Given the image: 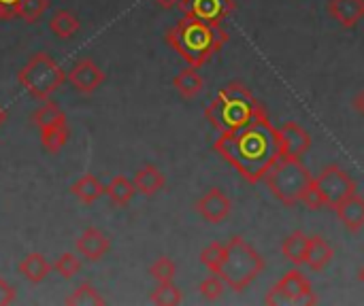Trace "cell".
Returning <instances> with one entry per match:
<instances>
[{"mask_svg": "<svg viewBox=\"0 0 364 306\" xmlns=\"http://www.w3.org/2000/svg\"><path fill=\"white\" fill-rule=\"evenodd\" d=\"M213 147L250 183L262 181L269 168L284 155L279 130L271 126L267 115L256 117L239 130L222 132Z\"/></svg>", "mask_w": 364, "mask_h": 306, "instance_id": "1", "label": "cell"}, {"mask_svg": "<svg viewBox=\"0 0 364 306\" xmlns=\"http://www.w3.org/2000/svg\"><path fill=\"white\" fill-rule=\"evenodd\" d=\"M226 40L228 32L222 26L205 23L194 15H186L166 32V43L194 68L203 66Z\"/></svg>", "mask_w": 364, "mask_h": 306, "instance_id": "2", "label": "cell"}, {"mask_svg": "<svg viewBox=\"0 0 364 306\" xmlns=\"http://www.w3.org/2000/svg\"><path fill=\"white\" fill-rule=\"evenodd\" d=\"M260 115H264V109L258 104L250 87L243 83L224 85L222 92L213 98V102L205 109V117L220 132L239 130Z\"/></svg>", "mask_w": 364, "mask_h": 306, "instance_id": "3", "label": "cell"}, {"mask_svg": "<svg viewBox=\"0 0 364 306\" xmlns=\"http://www.w3.org/2000/svg\"><path fill=\"white\" fill-rule=\"evenodd\" d=\"M262 271H264V260L250 243H245L241 236H232L226 243V256L222 260L218 275L226 281L230 290L243 292L258 279Z\"/></svg>", "mask_w": 364, "mask_h": 306, "instance_id": "4", "label": "cell"}, {"mask_svg": "<svg viewBox=\"0 0 364 306\" xmlns=\"http://www.w3.org/2000/svg\"><path fill=\"white\" fill-rule=\"evenodd\" d=\"M264 181L279 202H284L286 207H294L296 202H301L307 187L314 183V177L309 175V170L301 162V158L282 155L269 168Z\"/></svg>", "mask_w": 364, "mask_h": 306, "instance_id": "5", "label": "cell"}, {"mask_svg": "<svg viewBox=\"0 0 364 306\" xmlns=\"http://www.w3.org/2000/svg\"><path fill=\"white\" fill-rule=\"evenodd\" d=\"M19 85L36 100H47L51 94H55L64 81L66 72L64 68L45 51H36L28 58V62L17 72Z\"/></svg>", "mask_w": 364, "mask_h": 306, "instance_id": "6", "label": "cell"}, {"mask_svg": "<svg viewBox=\"0 0 364 306\" xmlns=\"http://www.w3.org/2000/svg\"><path fill=\"white\" fill-rule=\"evenodd\" d=\"M314 185L320 192V196L324 200V207L335 209V211H337L339 204H343L350 196L356 194V181L337 164L326 166L314 179Z\"/></svg>", "mask_w": 364, "mask_h": 306, "instance_id": "7", "label": "cell"}, {"mask_svg": "<svg viewBox=\"0 0 364 306\" xmlns=\"http://www.w3.org/2000/svg\"><path fill=\"white\" fill-rule=\"evenodd\" d=\"M294 302H299V305H316L318 302L309 279L299 271L286 273V277H282L279 283L267 296V305H294Z\"/></svg>", "mask_w": 364, "mask_h": 306, "instance_id": "8", "label": "cell"}, {"mask_svg": "<svg viewBox=\"0 0 364 306\" xmlns=\"http://www.w3.org/2000/svg\"><path fill=\"white\" fill-rule=\"evenodd\" d=\"M66 79H68V83L77 92H81V94H94L105 83L107 75H105V70L94 60L83 58V60H79V62H75L70 66Z\"/></svg>", "mask_w": 364, "mask_h": 306, "instance_id": "9", "label": "cell"}, {"mask_svg": "<svg viewBox=\"0 0 364 306\" xmlns=\"http://www.w3.org/2000/svg\"><path fill=\"white\" fill-rule=\"evenodd\" d=\"M179 9L186 15H194L205 23L222 26L232 9V0H179Z\"/></svg>", "mask_w": 364, "mask_h": 306, "instance_id": "10", "label": "cell"}, {"mask_svg": "<svg viewBox=\"0 0 364 306\" xmlns=\"http://www.w3.org/2000/svg\"><path fill=\"white\" fill-rule=\"evenodd\" d=\"M230 209H232L230 198H228L222 190H218V187L209 190V192H207L203 198H198V202H196V213H198L205 222H209V224H220V222H224V219L230 215Z\"/></svg>", "mask_w": 364, "mask_h": 306, "instance_id": "11", "label": "cell"}, {"mask_svg": "<svg viewBox=\"0 0 364 306\" xmlns=\"http://www.w3.org/2000/svg\"><path fill=\"white\" fill-rule=\"evenodd\" d=\"M75 249H77V253L83 258V260H87V262H98V260H102L109 251H111V241H109V236L102 232V230H98V228H87L79 239H77V243H75Z\"/></svg>", "mask_w": 364, "mask_h": 306, "instance_id": "12", "label": "cell"}, {"mask_svg": "<svg viewBox=\"0 0 364 306\" xmlns=\"http://www.w3.org/2000/svg\"><path fill=\"white\" fill-rule=\"evenodd\" d=\"M279 130V138H282V151L288 158H301L309 151L311 147V136L305 128H301L294 121H286Z\"/></svg>", "mask_w": 364, "mask_h": 306, "instance_id": "13", "label": "cell"}, {"mask_svg": "<svg viewBox=\"0 0 364 306\" xmlns=\"http://www.w3.org/2000/svg\"><path fill=\"white\" fill-rule=\"evenodd\" d=\"M337 215H339V222L343 224V228L352 234L360 232L364 228V198L354 194L350 196L343 204L337 207Z\"/></svg>", "mask_w": 364, "mask_h": 306, "instance_id": "14", "label": "cell"}, {"mask_svg": "<svg viewBox=\"0 0 364 306\" xmlns=\"http://www.w3.org/2000/svg\"><path fill=\"white\" fill-rule=\"evenodd\" d=\"M328 13L343 28H354L364 17V0H331Z\"/></svg>", "mask_w": 364, "mask_h": 306, "instance_id": "15", "label": "cell"}, {"mask_svg": "<svg viewBox=\"0 0 364 306\" xmlns=\"http://www.w3.org/2000/svg\"><path fill=\"white\" fill-rule=\"evenodd\" d=\"M51 271H53V264H49L43 253H28L17 264V273L30 283H43Z\"/></svg>", "mask_w": 364, "mask_h": 306, "instance_id": "16", "label": "cell"}, {"mask_svg": "<svg viewBox=\"0 0 364 306\" xmlns=\"http://www.w3.org/2000/svg\"><path fill=\"white\" fill-rule=\"evenodd\" d=\"M105 187H107V185H105L96 175L87 173V175L79 177V179L70 185V194H73L79 202L92 204V202H96V200H100V198L105 196Z\"/></svg>", "mask_w": 364, "mask_h": 306, "instance_id": "17", "label": "cell"}, {"mask_svg": "<svg viewBox=\"0 0 364 306\" xmlns=\"http://www.w3.org/2000/svg\"><path fill=\"white\" fill-rule=\"evenodd\" d=\"M134 185H136V192H141L143 196H154V194H158L160 190H164V185H166V179H164V175L160 173V168L158 166H154V164H145L143 168H139L136 173H134Z\"/></svg>", "mask_w": 364, "mask_h": 306, "instance_id": "18", "label": "cell"}, {"mask_svg": "<svg viewBox=\"0 0 364 306\" xmlns=\"http://www.w3.org/2000/svg\"><path fill=\"white\" fill-rule=\"evenodd\" d=\"M335 251L333 247L326 243L324 236L316 234V236H309V247H307V258H305V264L311 268V271H324L331 260H333Z\"/></svg>", "mask_w": 364, "mask_h": 306, "instance_id": "19", "label": "cell"}, {"mask_svg": "<svg viewBox=\"0 0 364 306\" xmlns=\"http://www.w3.org/2000/svg\"><path fill=\"white\" fill-rule=\"evenodd\" d=\"M173 87L177 89V94H179L183 100H192V98H196V96L203 92L205 81H203V77L198 75V70H196L194 66H188V68H183V70L173 79Z\"/></svg>", "mask_w": 364, "mask_h": 306, "instance_id": "20", "label": "cell"}, {"mask_svg": "<svg viewBox=\"0 0 364 306\" xmlns=\"http://www.w3.org/2000/svg\"><path fill=\"white\" fill-rule=\"evenodd\" d=\"M134 194H136L134 181H130V179L124 177V175L113 177V179L107 183V187H105V196L111 200L113 207H126V204H130V200L134 198Z\"/></svg>", "mask_w": 364, "mask_h": 306, "instance_id": "21", "label": "cell"}, {"mask_svg": "<svg viewBox=\"0 0 364 306\" xmlns=\"http://www.w3.org/2000/svg\"><path fill=\"white\" fill-rule=\"evenodd\" d=\"M81 28V21L75 13L66 11V9H58L51 17H49V30L58 36V38H73Z\"/></svg>", "mask_w": 364, "mask_h": 306, "instance_id": "22", "label": "cell"}, {"mask_svg": "<svg viewBox=\"0 0 364 306\" xmlns=\"http://www.w3.org/2000/svg\"><path fill=\"white\" fill-rule=\"evenodd\" d=\"M307 247H309V236L301 230L292 232L284 243H282V253L284 258L294 264V266H301L305 264V258H307Z\"/></svg>", "mask_w": 364, "mask_h": 306, "instance_id": "23", "label": "cell"}, {"mask_svg": "<svg viewBox=\"0 0 364 306\" xmlns=\"http://www.w3.org/2000/svg\"><path fill=\"white\" fill-rule=\"evenodd\" d=\"M70 138V128L68 124H55V126H47L41 130V145L47 153H60L64 149V145Z\"/></svg>", "mask_w": 364, "mask_h": 306, "instance_id": "24", "label": "cell"}, {"mask_svg": "<svg viewBox=\"0 0 364 306\" xmlns=\"http://www.w3.org/2000/svg\"><path fill=\"white\" fill-rule=\"evenodd\" d=\"M32 121H34V126H36L38 130H43V128H47V126L64 124V121H66V113L62 111L60 104H55V102L49 100L47 104H43V106H38V109L34 111Z\"/></svg>", "mask_w": 364, "mask_h": 306, "instance_id": "25", "label": "cell"}, {"mask_svg": "<svg viewBox=\"0 0 364 306\" xmlns=\"http://www.w3.org/2000/svg\"><path fill=\"white\" fill-rule=\"evenodd\" d=\"M107 302L100 292L92 285V283H81L68 298L66 305L68 306H102Z\"/></svg>", "mask_w": 364, "mask_h": 306, "instance_id": "26", "label": "cell"}, {"mask_svg": "<svg viewBox=\"0 0 364 306\" xmlns=\"http://www.w3.org/2000/svg\"><path fill=\"white\" fill-rule=\"evenodd\" d=\"M149 300L160 306H177L183 302V294L173 281H168V283H158V288L151 292Z\"/></svg>", "mask_w": 364, "mask_h": 306, "instance_id": "27", "label": "cell"}, {"mask_svg": "<svg viewBox=\"0 0 364 306\" xmlns=\"http://www.w3.org/2000/svg\"><path fill=\"white\" fill-rule=\"evenodd\" d=\"M47 6H49V0H19L15 6V15L23 19L26 23H36L47 11Z\"/></svg>", "mask_w": 364, "mask_h": 306, "instance_id": "28", "label": "cell"}, {"mask_svg": "<svg viewBox=\"0 0 364 306\" xmlns=\"http://www.w3.org/2000/svg\"><path fill=\"white\" fill-rule=\"evenodd\" d=\"M198 292H200V296H203L207 302H215V300H220V298L224 296V292H226V281H224L218 273H211V277H207V279L200 283Z\"/></svg>", "mask_w": 364, "mask_h": 306, "instance_id": "29", "label": "cell"}, {"mask_svg": "<svg viewBox=\"0 0 364 306\" xmlns=\"http://www.w3.org/2000/svg\"><path fill=\"white\" fill-rule=\"evenodd\" d=\"M226 256V245L224 243H211L209 247H205L200 251V262L211 271V273H218L220 266H222V260Z\"/></svg>", "mask_w": 364, "mask_h": 306, "instance_id": "30", "label": "cell"}, {"mask_svg": "<svg viewBox=\"0 0 364 306\" xmlns=\"http://www.w3.org/2000/svg\"><path fill=\"white\" fill-rule=\"evenodd\" d=\"M149 275L158 281V283H168L175 279L177 275V266L171 258H158L151 266H149Z\"/></svg>", "mask_w": 364, "mask_h": 306, "instance_id": "31", "label": "cell"}, {"mask_svg": "<svg viewBox=\"0 0 364 306\" xmlns=\"http://www.w3.org/2000/svg\"><path fill=\"white\" fill-rule=\"evenodd\" d=\"M53 271L64 277V279H73L79 271H81V260L75 256V253H62L55 264H53Z\"/></svg>", "mask_w": 364, "mask_h": 306, "instance_id": "32", "label": "cell"}, {"mask_svg": "<svg viewBox=\"0 0 364 306\" xmlns=\"http://www.w3.org/2000/svg\"><path fill=\"white\" fill-rule=\"evenodd\" d=\"M301 202H303L307 209H311V211H320V209H324V200H322V196H320V192L316 190V185H314V183L307 187V192L303 194Z\"/></svg>", "mask_w": 364, "mask_h": 306, "instance_id": "33", "label": "cell"}, {"mask_svg": "<svg viewBox=\"0 0 364 306\" xmlns=\"http://www.w3.org/2000/svg\"><path fill=\"white\" fill-rule=\"evenodd\" d=\"M15 298H17L15 288H13L6 279H2V277H0V306L13 305V302H15Z\"/></svg>", "mask_w": 364, "mask_h": 306, "instance_id": "34", "label": "cell"}, {"mask_svg": "<svg viewBox=\"0 0 364 306\" xmlns=\"http://www.w3.org/2000/svg\"><path fill=\"white\" fill-rule=\"evenodd\" d=\"M11 17H15V11L0 2V21H6V19H11Z\"/></svg>", "mask_w": 364, "mask_h": 306, "instance_id": "35", "label": "cell"}, {"mask_svg": "<svg viewBox=\"0 0 364 306\" xmlns=\"http://www.w3.org/2000/svg\"><path fill=\"white\" fill-rule=\"evenodd\" d=\"M160 9H164V11H168V9H175V6H179V0H154Z\"/></svg>", "mask_w": 364, "mask_h": 306, "instance_id": "36", "label": "cell"}, {"mask_svg": "<svg viewBox=\"0 0 364 306\" xmlns=\"http://www.w3.org/2000/svg\"><path fill=\"white\" fill-rule=\"evenodd\" d=\"M354 106H356V109H358V111L364 115V89L358 94V96H356V98H354Z\"/></svg>", "mask_w": 364, "mask_h": 306, "instance_id": "37", "label": "cell"}, {"mask_svg": "<svg viewBox=\"0 0 364 306\" xmlns=\"http://www.w3.org/2000/svg\"><path fill=\"white\" fill-rule=\"evenodd\" d=\"M6 117H9V113H6V109L0 104V128L4 126V121H6Z\"/></svg>", "mask_w": 364, "mask_h": 306, "instance_id": "38", "label": "cell"}, {"mask_svg": "<svg viewBox=\"0 0 364 306\" xmlns=\"http://www.w3.org/2000/svg\"><path fill=\"white\" fill-rule=\"evenodd\" d=\"M0 2H2V4H6L9 9H13V11H15V6H17V2H19V0H0ZM15 17H17V15H15Z\"/></svg>", "mask_w": 364, "mask_h": 306, "instance_id": "39", "label": "cell"}, {"mask_svg": "<svg viewBox=\"0 0 364 306\" xmlns=\"http://www.w3.org/2000/svg\"><path fill=\"white\" fill-rule=\"evenodd\" d=\"M360 279H363V281H364V271H363V275H360Z\"/></svg>", "mask_w": 364, "mask_h": 306, "instance_id": "40", "label": "cell"}]
</instances>
